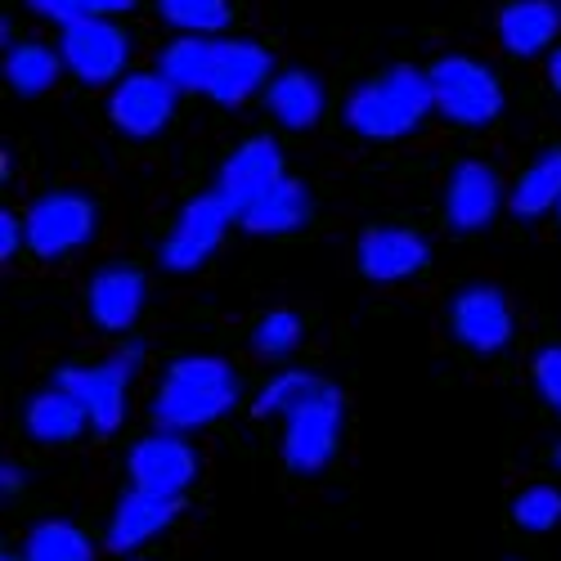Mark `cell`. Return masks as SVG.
<instances>
[{"label": "cell", "instance_id": "2e32d148", "mask_svg": "<svg viewBox=\"0 0 561 561\" xmlns=\"http://www.w3.org/2000/svg\"><path fill=\"white\" fill-rule=\"evenodd\" d=\"M180 517V499L149 494V490H130L122 494L113 522H108V552L130 557L135 548H145L153 535H162Z\"/></svg>", "mask_w": 561, "mask_h": 561}, {"label": "cell", "instance_id": "836d02e7", "mask_svg": "<svg viewBox=\"0 0 561 561\" xmlns=\"http://www.w3.org/2000/svg\"><path fill=\"white\" fill-rule=\"evenodd\" d=\"M552 467H557V472H561V440H557V449H552Z\"/></svg>", "mask_w": 561, "mask_h": 561}, {"label": "cell", "instance_id": "d6986e66", "mask_svg": "<svg viewBox=\"0 0 561 561\" xmlns=\"http://www.w3.org/2000/svg\"><path fill=\"white\" fill-rule=\"evenodd\" d=\"M23 423H27V436L41 440V445H68V440H77L90 427V413H85V404L72 391L45 387V391H36L27 400Z\"/></svg>", "mask_w": 561, "mask_h": 561}, {"label": "cell", "instance_id": "e575fe53", "mask_svg": "<svg viewBox=\"0 0 561 561\" xmlns=\"http://www.w3.org/2000/svg\"><path fill=\"white\" fill-rule=\"evenodd\" d=\"M0 561H27V557H14V552H5V557H0Z\"/></svg>", "mask_w": 561, "mask_h": 561}, {"label": "cell", "instance_id": "cb8c5ba5", "mask_svg": "<svg viewBox=\"0 0 561 561\" xmlns=\"http://www.w3.org/2000/svg\"><path fill=\"white\" fill-rule=\"evenodd\" d=\"M27 561H95V543L72 522H41L23 543Z\"/></svg>", "mask_w": 561, "mask_h": 561}, {"label": "cell", "instance_id": "603a6c76", "mask_svg": "<svg viewBox=\"0 0 561 561\" xmlns=\"http://www.w3.org/2000/svg\"><path fill=\"white\" fill-rule=\"evenodd\" d=\"M64 72V55L50 50V45L41 41H23V45H10L5 55V81L19 90V95H45Z\"/></svg>", "mask_w": 561, "mask_h": 561}, {"label": "cell", "instance_id": "7a4b0ae2", "mask_svg": "<svg viewBox=\"0 0 561 561\" xmlns=\"http://www.w3.org/2000/svg\"><path fill=\"white\" fill-rule=\"evenodd\" d=\"M239 404V378L220 355H180L167 364L162 387L153 396V423L158 432L190 436L211 427Z\"/></svg>", "mask_w": 561, "mask_h": 561}, {"label": "cell", "instance_id": "6da1fadb", "mask_svg": "<svg viewBox=\"0 0 561 561\" xmlns=\"http://www.w3.org/2000/svg\"><path fill=\"white\" fill-rule=\"evenodd\" d=\"M158 72L175 85V90H194L207 95L225 108L248 104L256 90H265L274 81L270 72V50L256 41H216V36H180L171 41Z\"/></svg>", "mask_w": 561, "mask_h": 561}, {"label": "cell", "instance_id": "f546056e", "mask_svg": "<svg viewBox=\"0 0 561 561\" xmlns=\"http://www.w3.org/2000/svg\"><path fill=\"white\" fill-rule=\"evenodd\" d=\"M530 373H535V387H539L543 404H552V409L561 413V346H543V351L535 355Z\"/></svg>", "mask_w": 561, "mask_h": 561}, {"label": "cell", "instance_id": "8fae6325", "mask_svg": "<svg viewBox=\"0 0 561 561\" xmlns=\"http://www.w3.org/2000/svg\"><path fill=\"white\" fill-rule=\"evenodd\" d=\"M175 100H180V90L162 72H130L113 85L108 117L130 139H153L175 117Z\"/></svg>", "mask_w": 561, "mask_h": 561}, {"label": "cell", "instance_id": "4fadbf2b", "mask_svg": "<svg viewBox=\"0 0 561 561\" xmlns=\"http://www.w3.org/2000/svg\"><path fill=\"white\" fill-rule=\"evenodd\" d=\"M449 329L454 337L477 351V355H499L512 342V306L499 288L472 284L449 301Z\"/></svg>", "mask_w": 561, "mask_h": 561}, {"label": "cell", "instance_id": "5b68a950", "mask_svg": "<svg viewBox=\"0 0 561 561\" xmlns=\"http://www.w3.org/2000/svg\"><path fill=\"white\" fill-rule=\"evenodd\" d=\"M139 359H145V346L130 342L126 351H117L113 359H104V364H95V368H81V364L59 368L55 387L72 391V396L85 404L90 427H95L100 436H113V432L126 423V387H130V378H135Z\"/></svg>", "mask_w": 561, "mask_h": 561}, {"label": "cell", "instance_id": "e0dca14e", "mask_svg": "<svg viewBox=\"0 0 561 561\" xmlns=\"http://www.w3.org/2000/svg\"><path fill=\"white\" fill-rule=\"evenodd\" d=\"M145 297H149L145 274L126 270V265L100 270L95 278H90V288H85L90 319H95L104 333H126L130 323L139 319V310H145Z\"/></svg>", "mask_w": 561, "mask_h": 561}, {"label": "cell", "instance_id": "5bb4252c", "mask_svg": "<svg viewBox=\"0 0 561 561\" xmlns=\"http://www.w3.org/2000/svg\"><path fill=\"white\" fill-rule=\"evenodd\" d=\"M355 261H359L364 278H373V284H400V278H413V274L427 270L432 248H427L423 233H413V229L373 225V229L359 233Z\"/></svg>", "mask_w": 561, "mask_h": 561}, {"label": "cell", "instance_id": "52a82bcc", "mask_svg": "<svg viewBox=\"0 0 561 561\" xmlns=\"http://www.w3.org/2000/svg\"><path fill=\"white\" fill-rule=\"evenodd\" d=\"M95 203L81 194H45L23 216V239L41 261H59L95 239Z\"/></svg>", "mask_w": 561, "mask_h": 561}, {"label": "cell", "instance_id": "d4e9b609", "mask_svg": "<svg viewBox=\"0 0 561 561\" xmlns=\"http://www.w3.org/2000/svg\"><path fill=\"white\" fill-rule=\"evenodd\" d=\"M158 14L180 36H216L229 27V0H158Z\"/></svg>", "mask_w": 561, "mask_h": 561}, {"label": "cell", "instance_id": "7402d4cb", "mask_svg": "<svg viewBox=\"0 0 561 561\" xmlns=\"http://www.w3.org/2000/svg\"><path fill=\"white\" fill-rule=\"evenodd\" d=\"M507 207L517 211L522 220H539V216H548V211L561 207V149L539 153L522 171V180H517V190H512Z\"/></svg>", "mask_w": 561, "mask_h": 561}, {"label": "cell", "instance_id": "ffe728a7", "mask_svg": "<svg viewBox=\"0 0 561 561\" xmlns=\"http://www.w3.org/2000/svg\"><path fill=\"white\" fill-rule=\"evenodd\" d=\"M323 85L319 77L301 72V68H288V72H274V81L265 85V108L278 126L288 130H310L319 117H323Z\"/></svg>", "mask_w": 561, "mask_h": 561}, {"label": "cell", "instance_id": "4dcf8cb0", "mask_svg": "<svg viewBox=\"0 0 561 561\" xmlns=\"http://www.w3.org/2000/svg\"><path fill=\"white\" fill-rule=\"evenodd\" d=\"M19 243H27L19 216H14V211H0V261H10V256L19 252Z\"/></svg>", "mask_w": 561, "mask_h": 561}, {"label": "cell", "instance_id": "1f68e13d", "mask_svg": "<svg viewBox=\"0 0 561 561\" xmlns=\"http://www.w3.org/2000/svg\"><path fill=\"white\" fill-rule=\"evenodd\" d=\"M14 490H23V467L5 462L0 467V494H14Z\"/></svg>", "mask_w": 561, "mask_h": 561}, {"label": "cell", "instance_id": "ba28073f", "mask_svg": "<svg viewBox=\"0 0 561 561\" xmlns=\"http://www.w3.org/2000/svg\"><path fill=\"white\" fill-rule=\"evenodd\" d=\"M59 55H64V68H68L77 81H85V85H108V81H122V72H126L130 36H126L113 19H81V23L64 27Z\"/></svg>", "mask_w": 561, "mask_h": 561}, {"label": "cell", "instance_id": "ac0fdd59", "mask_svg": "<svg viewBox=\"0 0 561 561\" xmlns=\"http://www.w3.org/2000/svg\"><path fill=\"white\" fill-rule=\"evenodd\" d=\"M561 32V0H512L499 14V41L507 55L535 59Z\"/></svg>", "mask_w": 561, "mask_h": 561}, {"label": "cell", "instance_id": "8992f818", "mask_svg": "<svg viewBox=\"0 0 561 561\" xmlns=\"http://www.w3.org/2000/svg\"><path fill=\"white\" fill-rule=\"evenodd\" d=\"M432 90H436V108L458 126H490L503 113L499 77L467 55H445L432 68Z\"/></svg>", "mask_w": 561, "mask_h": 561}, {"label": "cell", "instance_id": "484cf974", "mask_svg": "<svg viewBox=\"0 0 561 561\" xmlns=\"http://www.w3.org/2000/svg\"><path fill=\"white\" fill-rule=\"evenodd\" d=\"M323 382L314 378V373H306V368H284V373H274V378L256 391V404H252V413L256 417H270V413H293L301 400H310L314 391H319Z\"/></svg>", "mask_w": 561, "mask_h": 561}, {"label": "cell", "instance_id": "83f0119b", "mask_svg": "<svg viewBox=\"0 0 561 561\" xmlns=\"http://www.w3.org/2000/svg\"><path fill=\"white\" fill-rule=\"evenodd\" d=\"M301 333H306V323L293 310H270L252 333V351L261 359H288L301 346Z\"/></svg>", "mask_w": 561, "mask_h": 561}, {"label": "cell", "instance_id": "3957f363", "mask_svg": "<svg viewBox=\"0 0 561 561\" xmlns=\"http://www.w3.org/2000/svg\"><path fill=\"white\" fill-rule=\"evenodd\" d=\"M432 108H436L432 72H417L413 64H396L378 77H368L364 85H355L342 117L364 139H404L427 122Z\"/></svg>", "mask_w": 561, "mask_h": 561}, {"label": "cell", "instance_id": "44dd1931", "mask_svg": "<svg viewBox=\"0 0 561 561\" xmlns=\"http://www.w3.org/2000/svg\"><path fill=\"white\" fill-rule=\"evenodd\" d=\"M310 207H314V203H310L306 184L293 180V175H284L261 203H252V207L239 216V225H243L248 233H261V239H278V233L301 229V225L310 220Z\"/></svg>", "mask_w": 561, "mask_h": 561}, {"label": "cell", "instance_id": "30bf717a", "mask_svg": "<svg viewBox=\"0 0 561 561\" xmlns=\"http://www.w3.org/2000/svg\"><path fill=\"white\" fill-rule=\"evenodd\" d=\"M239 220L229 211V203L211 190V194H198L194 203H184V211L175 216L171 233H167V243H162V265L171 274H190L198 270L225 239V229Z\"/></svg>", "mask_w": 561, "mask_h": 561}, {"label": "cell", "instance_id": "d6a6232c", "mask_svg": "<svg viewBox=\"0 0 561 561\" xmlns=\"http://www.w3.org/2000/svg\"><path fill=\"white\" fill-rule=\"evenodd\" d=\"M548 81H552V90L561 95V45H557V50L548 55Z\"/></svg>", "mask_w": 561, "mask_h": 561}, {"label": "cell", "instance_id": "9a60e30c", "mask_svg": "<svg viewBox=\"0 0 561 561\" xmlns=\"http://www.w3.org/2000/svg\"><path fill=\"white\" fill-rule=\"evenodd\" d=\"M503 207V184L485 162H458L445 184V220L458 233L485 229Z\"/></svg>", "mask_w": 561, "mask_h": 561}, {"label": "cell", "instance_id": "9c48e42d", "mask_svg": "<svg viewBox=\"0 0 561 561\" xmlns=\"http://www.w3.org/2000/svg\"><path fill=\"white\" fill-rule=\"evenodd\" d=\"M126 477H130V490L184 499V490L198 481V454L175 432H153L145 440H135L126 458Z\"/></svg>", "mask_w": 561, "mask_h": 561}, {"label": "cell", "instance_id": "4316f807", "mask_svg": "<svg viewBox=\"0 0 561 561\" xmlns=\"http://www.w3.org/2000/svg\"><path fill=\"white\" fill-rule=\"evenodd\" d=\"M512 522L530 535H548L561 526V490L557 485H530L512 499Z\"/></svg>", "mask_w": 561, "mask_h": 561}, {"label": "cell", "instance_id": "7c38bea8", "mask_svg": "<svg viewBox=\"0 0 561 561\" xmlns=\"http://www.w3.org/2000/svg\"><path fill=\"white\" fill-rule=\"evenodd\" d=\"M284 175H288V171H284V149H278L270 135H252V139H243V145L229 153V162L220 167L216 194L229 203L233 216H243V211H248L252 203H261Z\"/></svg>", "mask_w": 561, "mask_h": 561}, {"label": "cell", "instance_id": "d590c367", "mask_svg": "<svg viewBox=\"0 0 561 561\" xmlns=\"http://www.w3.org/2000/svg\"><path fill=\"white\" fill-rule=\"evenodd\" d=\"M557 220H561V207H557Z\"/></svg>", "mask_w": 561, "mask_h": 561}, {"label": "cell", "instance_id": "277c9868", "mask_svg": "<svg viewBox=\"0 0 561 561\" xmlns=\"http://www.w3.org/2000/svg\"><path fill=\"white\" fill-rule=\"evenodd\" d=\"M342 427H346V400L337 387L323 382L310 400H301L288 417H284V462L297 477H314L333 462L337 445H342Z\"/></svg>", "mask_w": 561, "mask_h": 561}, {"label": "cell", "instance_id": "f1b7e54d", "mask_svg": "<svg viewBox=\"0 0 561 561\" xmlns=\"http://www.w3.org/2000/svg\"><path fill=\"white\" fill-rule=\"evenodd\" d=\"M27 5L59 27H72L81 19H113L122 10H135V0H27Z\"/></svg>", "mask_w": 561, "mask_h": 561}]
</instances>
